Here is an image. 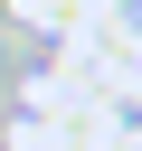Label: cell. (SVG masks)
<instances>
[{"label":"cell","mask_w":142,"mask_h":151,"mask_svg":"<svg viewBox=\"0 0 142 151\" xmlns=\"http://www.w3.org/2000/svg\"><path fill=\"white\" fill-rule=\"evenodd\" d=\"M9 19H19V28H38V38H66L76 0H9Z\"/></svg>","instance_id":"6da1fadb"}]
</instances>
